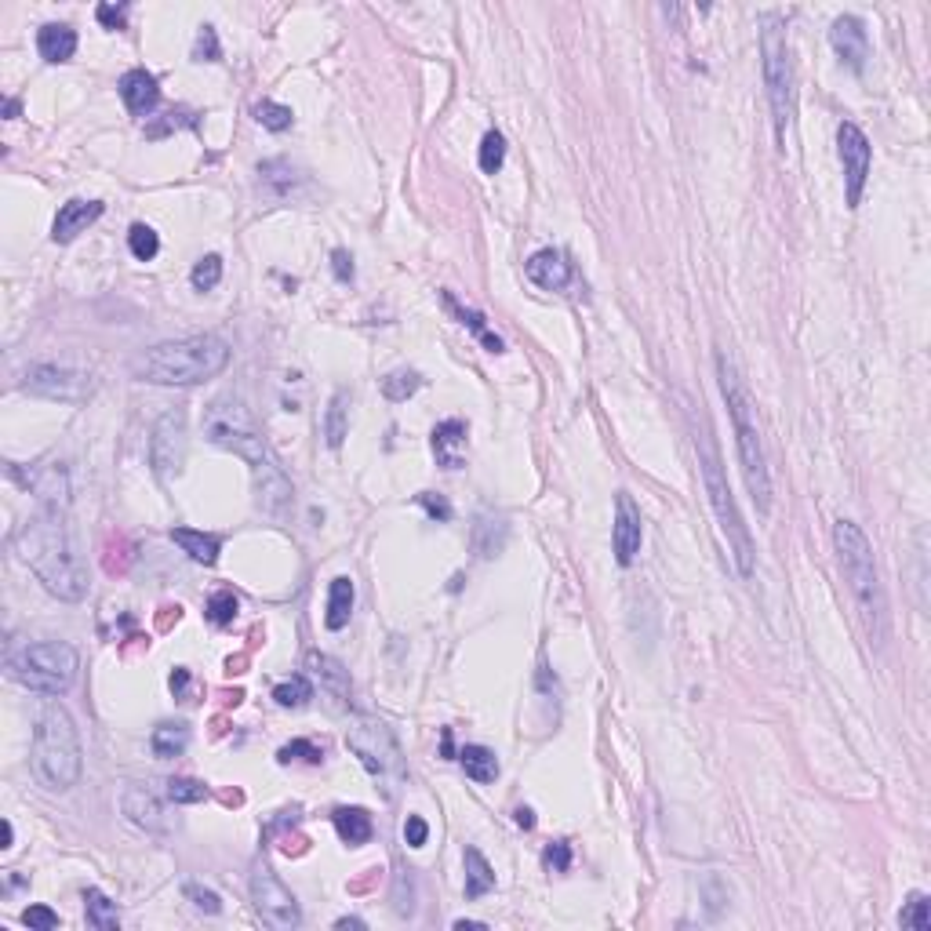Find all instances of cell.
<instances>
[{
    "instance_id": "obj_58",
    "label": "cell",
    "mask_w": 931,
    "mask_h": 931,
    "mask_svg": "<svg viewBox=\"0 0 931 931\" xmlns=\"http://www.w3.org/2000/svg\"><path fill=\"white\" fill-rule=\"evenodd\" d=\"M455 928L466 931V928H488V924H484V921H455Z\"/></svg>"
},
{
    "instance_id": "obj_19",
    "label": "cell",
    "mask_w": 931,
    "mask_h": 931,
    "mask_svg": "<svg viewBox=\"0 0 931 931\" xmlns=\"http://www.w3.org/2000/svg\"><path fill=\"white\" fill-rule=\"evenodd\" d=\"M102 211H106V204H102V201H81V197L66 201L59 208V215H55V222H51V241H55V244L77 241V237L88 230L91 222L99 219Z\"/></svg>"
},
{
    "instance_id": "obj_7",
    "label": "cell",
    "mask_w": 931,
    "mask_h": 931,
    "mask_svg": "<svg viewBox=\"0 0 931 931\" xmlns=\"http://www.w3.org/2000/svg\"><path fill=\"white\" fill-rule=\"evenodd\" d=\"M761 66L775 135H779V146H786V135H790L793 117H797V73H793L786 26H782V15H775V11L761 19Z\"/></svg>"
},
{
    "instance_id": "obj_22",
    "label": "cell",
    "mask_w": 931,
    "mask_h": 931,
    "mask_svg": "<svg viewBox=\"0 0 931 931\" xmlns=\"http://www.w3.org/2000/svg\"><path fill=\"white\" fill-rule=\"evenodd\" d=\"M121 99L124 106H128L135 117H142V113H153V106L161 102V84H157V77L146 70H128L121 77Z\"/></svg>"
},
{
    "instance_id": "obj_35",
    "label": "cell",
    "mask_w": 931,
    "mask_h": 931,
    "mask_svg": "<svg viewBox=\"0 0 931 931\" xmlns=\"http://www.w3.org/2000/svg\"><path fill=\"white\" fill-rule=\"evenodd\" d=\"M444 306H448L455 317H459V324H466V328L473 331V335H481V342L488 346L491 353H502V339L499 335H491L488 331V324H484V313H477V310H466V306H459L455 302V295L451 291H444Z\"/></svg>"
},
{
    "instance_id": "obj_14",
    "label": "cell",
    "mask_w": 931,
    "mask_h": 931,
    "mask_svg": "<svg viewBox=\"0 0 931 931\" xmlns=\"http://www.w3.org/2000/svg\"><path fill=\"white\" fill-rule=\"evenodd\" d=\"M8 477L30 491L44 510L62 513L70 506V477H66V466H62V462H33V466L8 462Z\"/></svg>"
},
{
    "instance_id": "obj_16",
    "label": "cell",
    "mask_w": 931,
    "mask_h": 931,
    "mask_svg": "<svg viewBox=\"0 0 931 931\" xmlns=\"http://www.w3.org/2000/svg\"><path fill=\"white\" fill-rule=\"evenodd\" d=\"M641 539H644V524H641V510L637 502L619 491L615 495V524H611V550H615V561L622 568H630L641 553Z\"/></svg>"
},
{
    "instance_id": "obj_2",
    "label": "cell",
    "mask_w": 931,
    "mask_h": 931,
    "mask_svg": "<svg viewBox=\"0 0 931 931\" xmlns=\"http://www.w3.org/2000/svg\"><path fill=\"white\" fill-rule=\"evenodd\" d=\"M230 364V346L219 335H186L161 342L131 361V375L153 386H197L215 379Z\"/></svg>"
},
{
    "instance_id": "obj_43",
    "label": "cell",
    "mask_w": 931,
    "mask_h": 931,
    "mask_svg": "<svg viewBox=\"0 0 931 931\" xmlns=\"http://www.w3.org/2000/svg\"><path fill=\"white\" fill-rule=\"evenodd\" d=\"M190 281H193V288H197V291L219 288V281H222V259H219V255H204V259L193 266Z\"/></svg>"
},
{
    "instance_id": "obj_13",
    "label": "cell",
    "mask_w": 931,
    "mask_h": 931,
    "mask_svg": "<svg viewBox=\"0 0 931 931\" xmlns=\"http://www.w3.org/2000/svg\"><path fill=\"white\" fill-rule=\"evenodd\" d=\"M22 390L33 393V397H44V401L84 404L95 386H91L84 371L62 368V364H30L26 375H22Z\"/></svg>"
},
{
    "instance_id": "obj_17",
    "label": "cell",
    "mask_w": 931,
    "mask_h": 931,
    "mask_svg": "<svg viewBox=\"0 0 931 931\" xmlns=\"http://www.w3.org/2000/svg\"><path fill=\"white\" fill-rule=\"evenodd\" d=\"M830 44L837 51V59L848 66L851 73L866 70V59H870V37H866V26L855 15H837L830 26Z\"/></svg>"
},
{
    "instance_id": "obj_23",
    "label": "cell",
    "mask_w": 931,
    "mask_h": 931,
    "mask_svg": "<svg viewBox=\"0 0 931 931\" xmlns=\"http://www.w3.org/2000/svg\"><path fill=\"white\" fill-rule=\"evenodd\" d=\"M466 422L462 419H448L441 422L437 430H433L430 444H433V455H437V462H441L444 470H459L462 462H466Z\"/></svg>"
},
{
    "instance_id": "obj_27",
    "label": "cell",
    "mask_w": 931,
    "mask_h": 931,
    "mask_svg": "<svg viewBox=\"0 0 931 931\" xmlns=\"http://www.w3.org/2000/svg\"><path fill=\"white\" fill-rule=\"evenodd\" d=\"M353 597H357V590H353V579H350V575H339V579H331L328 611H324V626H328V630L339 633V630H346V626H350Z\"/></svg>"
},
{
    "instance_id": "obj_52",
    "label": "cell",
    "mask_w": 931,
    "mask_h": 931,
    "mask_svg": "<svg viewBox=\"0 0 931 931\" xmlns=\"http://www.w3.org/2000/svg\"><path fill=\"white\" fill-rule=\"evenodd\" d=\"M331 273H335V281L350 284L353 281V259L346 248H335L331 251Z\"/></svg>"
},
{
    "instance_id": "obj_46",
    "label": "cell",
    "mask_w": 931,
    "mask_h": 931,
    "mask_svg": "<svg viewBox=\"0 0 931 931\" xmlns=\"http://www.w3.org/2000/svg\"><path fill=\"white\" fill-rule=\"evenodd\" d=\"M542 866H546L550 873H568L571 870V844L568 841L546 844V851H542Z\"/></svg>"
},
{
    "instance_id": "obj_24",
    "label": "cell",
    "mask_w": 931,
    "mask_h": 931,
    "mask_svg": "<svg viewBox=\"0 0 931 931\" xmlns=\"http://www.w3.org/2000/svg\"><path fill=\"white\" fill-rule=\"evenodd\" d=\"M306 670L321 681V688L328 691V695H335L339 702L350 699V670H346L339 659H331L324 651H310V655H306Z\"/></svg>"
},
{
    "instance_id": "obj_11",
    "label": "cell",
    "mask_w": 931,
    "mask_h": 931,
    "mask_svg": "<svg viewBox=\"0 0 931 931\" xmlns=\"http://www.w3.org/2000/svg\"><path fill=\"white\" fill-rule=\"evenodd\" d=\"M251 906H255V913L262 917V924H270V928H277V931H291L302 924L299 899L284 888V881L266 866V862L255 866V873H251Z\"/></svg>"
},
{
    "instance_id": "obj_56",
    "label": "cell",
    "mask_w": 931,
    "mask_h": 931,
    "mask_svg": "<svg viewBox=\"0 0 931 931\" xmlns=\"http://www.w3.org/2000/svg\"><path fill=\"white\" fill-rule=\"evenodd\" d=\"M335 928H364V921H361V917H339V921H335Z\"/></svg>"
},
{
    "instance_id": "obj_33",
    "label": "cell",
    "mask_w": 931,
    "mask_h": 931,
    "mask_svg": "<svg viewBox=\"0 0 931 931\" xmlns=\"http://www.w3.org/2000/svg\"><path fill=\"white\" fill-rule=\"evenodd\" d=\"M84 913H88V924L99 931H117L121 928V913H117V902L110 895H102L99 888L84 891Z\"/></svg>"
},
{
    "instance_id": "obj_10",
    "label": "cell",
    "mask_w": 931,
    "mask_h": 931,
    "mask_svg": "<svg viewBox=\"0 0 931 931\" xmlns=\"http://www.w3.org/2000/svg\"><path fill=\"white\" fill-rule=\"evenodd\" d=\"M346 746L364 764L371 779H379L386 786V797H393V790L404 782V757L390 724L379 721V717H368V713H357L350 731H346Z\"/></svg>"
},
{
    "instance_id": "obj_25",
    "label": "cell",
    "mask_w": 931,
    "mask_h": 931,
    "mask_svg": "<svg viewBox=\"0 0 931 931\" xmlns=\"http://www.w3.org/2000/svg\"><path fill=\"white\" fill-rule=\"evenodd\" d=\"M171 542H175V546H182V553H190L193 561L204 564V568H211V564H219L222 539H219V535H211V531L171 528Z\"/></svg>"
},
{
    "instance_id": "obj_21",
    "label": "cell",
    "mask_w": 931,
    "mask_h": 931,
    "mask_svg": "<svg viewBox=\"0 0 931 931\" xmlns=\"http://www.w3.org/2000/svg\"><path fill=\"white\" fill-rule=\"evenodd\" d=\"M121 808H124V815H128L139 830H146V833H164L168 826H164V808H161V801L153 797L146 786H128L124 790V797H121Z\"/></svg>"
},
{
    "instance_id": "obj_51",
    "label": "cell",
    "mask_w": 931,
    "mask_h": 931,
    "mask_svg": "<svg viewBox=\"0 0 931 931\" xmlns=\"http://www.w3.org/2000/svg\"><path fill=\"white\" fill-rule=\"evenodd\" d=\"M426 837H430L426 819H422V815H408V822H404V841H408V848H422Z\"/></svg>"
},
{
    "instance_id": "obj_32",
    "label": "cell",
    "mask_w": 931,
    "mask_h": 931,
    "mask_svg": "<svg viewBox=\"0 0 931 931\" xmlns=\"http://www.w3.org/2000/svg\"><path fill=\"white\" fill-rule=\"evenodd\" d=\"M462 862H466V899L488 895V891L495 888V870H491V862L484 859L477 848L462 851Z\"/></svg>"
},
{
    "instance_id": "obj_37",
    "label": "cell",
    "mask_w": 931,
    "mask_h": 931,
    "mask_svg": "<svg viewBox=\"0 0 931 931\" xmlns=\"http://www.w3.org/2000/svg\"><path fill=\"white\" fill-rule=\"evenodd\" d=\"M899 924L910 931H931V899L924 891H913L899 913Z\"/></svg>"
},
{
    "instance_id": "obj_38",
    "label": "cell",
    "mask_w": 931,
    "mask_h": 931,
    "mask_svg": "<svg viewBox=\"0 0 931 931\" xmlns=\"http://www.w3.org/2000/svg\"><path fill=\"white\" fill-rule=\"evenodd\" d=\"M419 386H422L419 371H390V375L382 379V397H386V401H393V404H401V401H408V397L419 390Z\"/></svg>"
},
{
    "instance_id": "obj_34",
    "label": "cell",
    "mask_w": 931,
    "mask_h": 931,
    "mask_svg": "<svg viewBox=\"0 0 931 931\" xmlns=\"http://www.w3.org/2000/svg\"><path fill=\"white\" fill-rule=\"evenodd\" d=\"M459 764L466 768V775H470L473 782L499 779V761H495V753H491L488 746H466V750L459 753Z\"/></svg>"
},
{
    "instance_id": "obj_4",
    "label": "cell",
    "mask_w": 931,
    "mask_h": 931,
    "mask_svg": "<svg viewBox=\"0 0 931 931\" xmlns=\"http://www.w3.org/2000/svg\"><path fill=\"white\" fill-rule=\"evenodd\" d=\"M717 379H721V393H724V401H728L731 426H735V451H739L746 488H750L757 510L768 513L771 510V473H768V459H764L761 430H757V419H753L750 393L742 386L739 368H735V361H731L728 353H717Z\"/></svg>"
},
{
    "instance_id": "obj_28",
    "label": "cell",
    "mask_w": 931,
    "mask_h": 931,
    "mask_svg": "<svg viewBox=\"0 0 931 931\" xmlns=\"http://www.w3.org/2000/svg\"><path fill=\"white\" fill-rule=\"evenodd\" d=\"M259 175H262V186H266V197H270V201H288V197H295V190H299V182H302V175L291 168L288 161L259 164Z\"/></svg>"
},
{
    "instance_id": "obj_30",
    "label": "cell",
    "mask_w": 931,
    "mask_h": 931,
    "mask_svg": "<svg viewBox=\"0 0 931 931\" xmlns=\"http://www.w3.org/2000/svg\"><path fill=\"white\" fill-rule=\"evenodd\" d=\"M346 437H350V390H335L328 415H324V441H328V448L339 451Z\"/></svg>"
},
{
    "instance_id": "obj_5",
    "label": "cell",
    "mask_w": 931,
    "mask_h": 931,
    "mask_svg": "<svg viewBox=\"0 0 931 931\" xmlns=\"http://www.w3.org/2000/svg\"><path fill=\"white\" fill-rule=\"evenodd\" d=\"M33 775L48 786V790H70L81 779L84 753H81V735L73 724L70 710L62 702H48L37 713L33 724V746H30Z\"/></svg>"
},
{
    "instance_id": "obj_47",
    "label": "cell",
    "mask_w": 931,
    "mask_h": 931,
    "mask_svg": "<svg viewBox=\"0 0 931 931\" xmlns=\"http://www.w3.org/2000/svg\"><path fill=\"white\" fill-rule=\"evenodd\" d=\"M186 899H190L201 913H208V917L222 913V899L211 888H201V884H186Z\"/></svg>"
},
{
    "instance_id": "obj_12",
    "label": "cell",
    "mask_w": 931,
    "mask_h": 931,
    "mask_svg": "<svg viewBox=\"0 0 931 931\" xmlns=\"http://www.w3.org/2000/svg\"><path fill=\"white\" fill-rule=\"evenodd\" d=\"M186 444H190V430H186V411L168 408L161 419L153 422L150 437V466L161 481L179 477L186 466Z\"/></svg>"
},
{
    "instance_id": "obj_6",
    "label": "cell",
    "mask_w": 931,
    "mask_h": 931,
    "mask_svg": "<svg viewBox=\"0 0 931 931\" xmlns=\"http://www.w3.org/2000/svg\"><path fill=\"white\" fill-rule=\"evenodd\" d=\"M695 451H699L702 484H706L710 506H713V513H717L721 535L728 539V553H731V561H735V571H739L742 579H750L753 575V553L757 550H753L750 528L742 524V513H739V506H735V495H731L728 477H724V470H721V451H717V444H713V437H710L706 426H702V433L695 437Z\"/></svg>"
},
{
    "instance_id": "obj_59",
    "label": "cell",
    "mask_w": 931,
    "mask_h": 931,
    "mask_svg": "<svg viewBox=\"0 0 931 931\" xmlns=\"http://www.w3.org/2000/svg\"><path fill=\"white\" fill-rule=\"evenodd\" d=\"M11 837H15V830H11V822L4 819V844H0V848H11Z\"/></svg>"
},
{
    "instance_id": "obj_44",
    "label": "cell",
    "mask_w": 931,
    "mask_h": 931,
    "mask_svg": "<svg viewBox=\"0 0 931 931\" xmlns=\"http://www.w3.org/2000/svg\"><path fill=\"white\" fill-rule=\"evenodd\" d=\"M277 761H281V764H291V761L321 764L324 761V750H321V746H313V742H306V739H295V742H288V746H281Z\"/></svg>"
},
{
    "instance_id": "obj_57",
    "label": "cell",
    "mask_w": 931,
    "mask_h": 931,
    "mask_svg": "<svg viewBox=\"0 0 931 931\" xmlns=\"http://www.w3.org/2000/svg\"><path fill=\"white\" fill-rule=\"evenodd\" d=\"M4 113H8V121H15V117H19V99L4 102Z\"/></svg>"
},
{
    "instance_id": "obj_42",
    "label": "cell",
    "mask_w": 931,
    "mask_h": 931,
    "mask_svg": "<svg viewBox=\"0 0 931 931\" xmlns=\"http://www.w3.org/2000/svg\"><path fill=\"white\" fill-rule=\"evenodd\" d=\"M237 611H241V601L233 597V590L211 593V601H208V619L215 622V626H230V622L237 619Z\"/></svg>"
},
{
    "instance_id": "obj_36",
    "label": "cell",
    "mask_w": 931,
    "mask_h": 931,
    "mask_svg": "<svg viewBox=\"0 0 931 931\" xmlns=\"http://www.w3.org/2000/svg\"><path fill=\"white\" fill-rule=\"evenodd\" d=\"M273 699H277V706H284V710H302V706H310L313 699V684L310 677H291V681H281L277 688H273Z\"/></svg>"
},
{
    "instance_id": "obj_15",
    "label": "cell",
    "mask_w": 931,
    "mask_h": 931,
    "mask_svg": "<svg viewBox=\"0 0 931 931\" xmlns=\"http://www.w3.org/2000/svg\"><path fill=\"white\" fill-rule=\"evenodd\" d=\"M837 153H841V164H844V193H848V208H859L862 190H866V179H870V164H873L870 139L862 135L859 124L844 121L841 128H837Z\"/></svg>"
},
{
    "instance_id": "obj_40",
    "label": "cell",
    "mask_w": 931,
    "mask_h": 931,
    "mask_svg": "<svg viewBox=\"0 0 931 931\" xmlns=\"http://www.w3.org/2000/svg\"><path fill=\"white\" fill-rule=\"evenodd\" d=\"M255 121L262 124V128H270V131H288L291 124H295V113L288 110V106H281V102H273V99H262V102H255Z\"/></svg>"
},
{
    "instance_id": "obj_41",
    "label": "cell",
    "mask_w": 931,
    "mask_h": 931,
    "mask_svg": "<svg viewBox=\"0 0 931 931\" xmlns=\"http://www.w3.org/2000/svg\"><path fill=\"white\" fill-rule=\"evenodd\" d=\"M481 171L484 175H499L502 164H506V139H502V131H488L481 139Z\"/></svg>"
},
{
    "instance_id": "obj_8",
    "label": "cell",
    "mask_w": 931,
    "mask_h": 931,
    "mask_svg": "<svg viewBox=\"0 0 931 931\" xmlns=\"http://www.w3.org/2000/svg\"><path fill=\"white\" fill-rule=\"evenodd\" d=\"M81 670V655L73 644L62 641H33L22 644L8 655V677L15 684L41 695H62L70 691Z\"/></svg>"
},
{
    "instance_id": "obj_53",
    "label": "cell",
    "mask_w": 931,
    "mask_h": 931,
    "mask_svg": "<svg viewBox=\"0 0 931 931\" xmlns=\"http://www.w3.org/2000/svg\"><path fill=\"white\" fill-rule=\"evenodd\" d=\"M95 15H99V22L106 26V30H124V15H128V8H124V4L121 8H117V4H99Z\"/></svg>"
},
{
    "instance_id": "obj_48",
    "label": "cell",
    "mask_w": 931,
    "mask_h": 931,
    "mask_svg": "<svg viewBox=\"0 0 931 931\" xmlns=\"http://www.w3.org/2000/svg\"><path fill=\"white\" fill-rule=\"evenodd\" d=\"M193 59H201V62H219L222 59L219 37H215V30H211V26H201V33H197V48H193Z\"/></svg>"
},
{
    "instance_id": "obj_18",
    "label": "cell",
    "mask_w": 931,
    "mask_h": 931,
    "mask_svg": "<svg viewBox=\"0 0 931 931\" xmlns=\"http://www.w3.org/2000/svg\"><path fill=\"white\" fill-rule=\"evenodd\" d=\"M524 270H528V281L539 284L542 291H564L571 281H575V270H571L568 255L557 251V248L535 251V255L524 262Z\"/></svg>"
},
{
    "instance_id": "obj_1",
    "label": "cell",
    "mask_w": 931,
    "mask_h": 931,
    "mask_svg": "<svg viewBox=\"0 0 931 931\" xmlns=\"http://www.w3.org/2000/svg\"><path fill=\"white\" fill-rule=\"evenodd\" d=\"M15 553L59 601H81L88 593V568L73 550L62 513L41 506V513H33L15 535Z\"/></svg>"
},
{
    "instance_id": "obj_49",
    "label": "cell",
    "mask_w": 931,
    "mask_h": 931,
    "mask_svg": "<svg viewBox=\"0 0 931 931\" xmlns=\"http://www.w3.org/2000/svg\"><path fill=\"white\" fill-rule=\"evenodd\" d=\"M22 924L37 931H51L59 928V913L48 910V906H30V910H22Z\"/></svg>"
},
{
    "instance_id": "obj_31",
    "label": "cell",
    "mask_w": 931,
    "mask_h": 931,
    "mask_svg": "<svg viewBox=\"0 0 931 931\" xmlns=\"http://www.w3.org/2000/svg\"><path fill=\"white\" fill-rule=\"evenodd\" d=\"M190 746V728L186 724H157L150 735V750L157 761H171V757H182Z\"/></svg>"
},
{
    "instance_id": "obj_39",
    "label": "cell",
    "mask_w": 931,
    "mask_h": 931,
    "mask_svg": "<svg viewBox=\"0 0 931 931\" xmlns=\"http://www.w3.org/2000/svg\"><path fill=\"white\" fill-rule=\"evenodd\" d=\"M128 248L139 262H153L157 259V251H161V237H157L146 222H135L128 233Z\"/></svg>"
},
{
    "instance_id": "obj_54",
    "label": "cell",
    "mask_w": 931,
    "mask_h": 931,
    "mask_svg": "<svg viewBox=\"0 0 931 931\" xmlns=\"http://www.w3.org/2000/svg\"><path fill=\"white\" fill-rule=\"evenodd\" d=\"M168 684H171V691H175V699L186 702V691H190V670H186V666H179V670L171 673Z\"/></svg>"
},
{
    "instance_id": "obj_26",
    "label": "cell",
    "mask_w": 931,
    "mask_h": 931,
    "mask_svg": "<svg viewBox=\"0 0 931 931\" xmlns=\"http://www.w3.org/2000/svg\"><path fill=\"white\" fill-rule=\"evenodd\" d=\"M37 51H41L44 62H70L73 51H77V33L66 22H48L37 33Z\"/></svg>"
},
{
    "instance_id": "obj_20",
    "label": "cell",
    "mask_w": 931,
    "mask_h": 931,
    "mask_svg": "<svg viewBox=\"0 0 931 931\" xmlns=\"http://www.w3.org/2000/svg\"><path fill=\"white\" fill-rule=\"evenodd\" d=\"M255 491H259V510L270 513V517H281L291 506V481L284 477L277 459L255 470Z\"/></svg>"
},
{
    "instance_id": "obj_55",
    "label": "cell",
    "mask_w": 931,
    "mask_h": 931,
    "mask_svg": "<svg viewBox=\"0 0 931 931\" xmlns=\"http://www.w3.org/2000/svg\"><path fill=\"white\" fill-rule=\"evenodd\" d=\"M517 826H521V830H535V811L517 808Z\"/></svg>"
},
{
    "instance_id": "obj_29",
    "label": "cell",
    "mask_w": 931,
    "mask_h": 931,
    "mask_svg": "<svg viewBox=\"0 0 931 931\" xmlns=\"http://www.w3.org/2000/svg\"><path fill=\"white\" fill-rule=\"evenodd\" d=\"M331 822H335L339 837L350 844V848L368 844L371 833H375V822H371V815L364 808H335L331 811Z\"/></svg>"
},
{
    "instance_id": "obj_45",
    "label": "cell",
    "mask_w": 931,
    "mask_h": 931,
    "mask_svg": "<svg viewBox=\"0 0 931 931\" xmlns=\"http://www.w3.org/2000/svg\"><path fill=\"white\" fill-rule=\"evenodd\" d=\"M168 797L175 804H201L208 797V786L197 779H171L168 782Z\"/></svg>"
},
{
    "instance_id": "obj_3",
    "label": "cell",
    "mask_w": 931,
    "mask_h": 931,
    "mask_svg": "<svg viewBox=\"0 0 931 931\" xmlns=\"http://www.w3.org/2000/svg\"><path fill=\"white\" fill-rule=\"evenodd\" d=\"M833 550H837V561H841L851 597L859 604V619L866 626V637L873 644H884L888 641V597H884L881 571H877V561H873V546L866 539V531L851 521H837L833 524Z\"/></svg>"
},
{
    "instance_id": "obj_9",
    "label": "cell",
    "mask_w": 931,
    "mask_h": 931,
    "mask_svg": "<svg viewBox=\"0 0 931 931\" xmlns=\"http://www.w3.org/2000/svg\"><path fill=\"white\" fill-rule=\"evenodd\" d=\"M204 437H208L215 448L233 451L237 459H244L251 470H259L266 462H273L270 448H266V437H262L259 422L251 419V411L233 397H219L211 401L204 411Z\"/></svg>"
},
{
    "instance_id": "obj_50",
    "label": "cell",
    "mask_w": 931,
    "mask_h": 931,
    "mask_svg": "<svg viewBox=\"0 0 931 931\" xmlns=\"http://www.w3.org/2000/svg\"><path fill=\"white\" fill-rule=\"evenodd\" d=\"M419 506H422V510H426V513H430L433 521H441V524H444V521H451V506H448V499H444V495H437V491H422V495H419Z\"/></svg>"
}]
</instances>
